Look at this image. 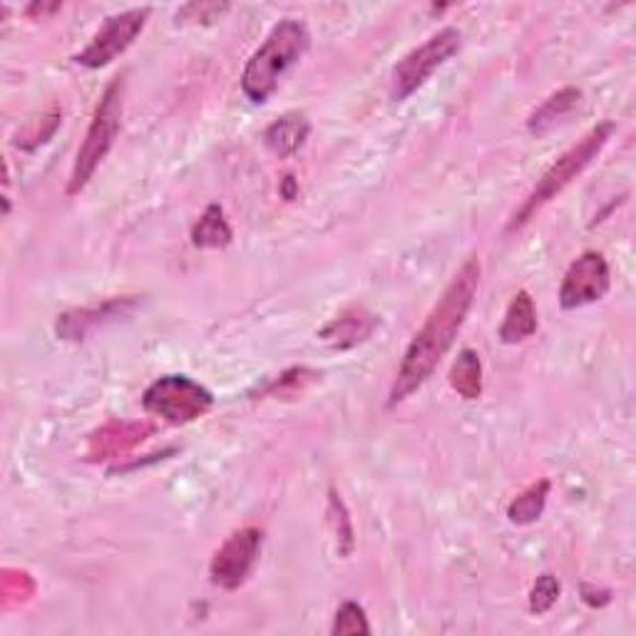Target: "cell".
<instances>
[{
	"mask_svg": "<svg viewBox=\"0 0 636 636\" xmlns=\"http://www.w3.org/2000/svg\"><path fill=\"white\" fill-rule=\"evenodd\" d=\"M481 259L467 256L465 264L453 276V281L446 286L442 297L436 301V307L430 309L426 324L420 326L410 346L405 348V356L389 395V405H398L408 395L416 393L436 371L442 356L453 348L460 328H463L467 313L473 309L477 286H481Z\"/></svg>",
	"mask_w": 636,
	"mask_h": 636,
	"instance_id": "obj_1",
	"label": "cell"
},
{
	"mask_svg": "<svg viewBox=\"0 0 636 636\" xmlns=\"http://www.w3.org/2000/svg\"><path fill=\"white\" fill-rule=\"evenodd\" d=\"M311 35L303 21L286 18L274 31L266 35V41L252 53L242 72V90L252 103L262 105L271 97V92L279 85L284 72L303 58L309 50Z\"/></svg>",
	"mask_w": 636,
	"mask_h": 636,
	"instance_id": "obj_2",
	"label": "cell"
},
{
	"mask_svg": "<svg viewBox=\"0 0 636 636\" xmlns=\"http://www.w3.org/2000/svg\"><path fill=\"white\" fill-rule=\"evenodd\" d=\"M614 130L616 127L610 119H606V123H599L575 147H569L565 154H559L555 164H552V167L542 174L540 182L534 184V189L530 192L528 199L522 201V207L514 211L510 221H507V232H518V229H522L528 221L534 219V215H537L542 207L550 205L562 189H567L569 184L597 160V154L612 140Z\"/></svg>",
	"mask_w": 636,
	"mask_h": 636,
	"instance_id": "obj_3",
	"label": "cell"
},
{
	"mask_svg": "<svg viewBox=\"0 0 636 636\" xmlns=\"http://www.w3.org/2000/svg\"><path fill=\"white\" fill-rule=\"evenodd\" d=\"M123 92H125V78H115L109 82L107 90L103 92V100L95 109V117L82 140L76 164H72V174L68 182V197H78L82 189L88 187L92 174L97 172L100 164L113 150V144L119 135V119H123Z\"/></svg>",
	"mask_w": 636,
	"mask_h": 636,
	"instance_id": "obj_4",
	"label": "cell"
},
{
	"mask_svg": "<svg viewBox=\"0 0 636 636\" xmlns=\"http://www.w3.org/2000/svg\"><path fill=\"white\" fill-rule=\"evenodd\" d=\"M142 405L150 416L167 420L172 426H184L207 416L215 405V395L189 375H162L144 391Z\"/></svg>",
	"mask_w": 636,
	"mask_h": 636,
	"instance_id": "obj_5",
	"label": "cell"
},
{
	"mask_svg": "<svg viewBox=\"0 0 636 636\" xmlns=\"http://www.w3.org/2000/svg\"><path fill=\"white\" fill-rule=\"evenodd\" d=\"M463 48V33L458 27H442L436 35L410 50L405 58L393 68L391 95L393 100H405L416 92L423 82H426L432 72L453 58V55Z\"/></svg>",
	"mask_w": 636,
	"mask_h": 636,
	"instance_id": "obj_6",
	"label": "cell"
},
{
	"mask_svg": "<svg viewBox=\"0 0 636 636\" xmlns=\"http://www.w3.org/2000/svg\"><path fill=\"white\" fill-rule=\"evenodd\" d=\"M262 545L264 532L259 528H242L229 534L224 545L211 557V585L227 589V592H234V589L242 587L262 555Z\"/></svg>",
	"mask_w": 636,
	"mask_h": 636,
	"instance_id": "obj_7",
	"label": "cell"
},
{
	"mask_svg": "<svg viewBox=\"0 0 636 636\" xmlns=\"http://www.w3.org/2000/svg\"><path fill=\"white\" fill-rule=\"evenodd\" d=\"M147 18H150V8H132V11L107 18L105 25L100 27L95 38L90 41L88 48L82 50L76 60L90 70L109 66V62L119 58V55L140 38V33L147 25Z\"/></svg>",
	"mask_w": 636,
	"mask_h": 636,
	"instance_id": "obj_8",
	"label": "cell"
},
{
	"mask_svg": "<svg viewBox=\"0 0 636 636\" xmlns=\"http://www.w3.org/2000/svg\"><path fill=\"white\" fill-rule=\"evenodd\" d=\"M612 276L610 264L599 252H585L579 259L569 266L565 281L559 286L562 309H579L587 303L602 301L610 291Z\"/></svg>",
	"mask_w": 636,
	"mask_h": 636,
	"instance_id": "obj_9",
	"label": "cell"
},
{
	"mask_svg": "<svg viewBox=\"0 0 636 636\" xmlns=\"http://www.w3.org/2000/svg\"><path fill=\"white\" fill-rule=\"evenodd\" d=\"M154 432L152 423H107L88 438V453L90 463H103V460H115L130 453L132 448L142 446V442Z\"/></svg>",
	"mask_w": 636,
	"mask_h": 636,
	"instance_id": "obj_10",
	"label": "cell"
},
{
	"mask_svg": "<svg viewBox=\"0 0 636 636\" xmlns=\"http://www.w3.org/2000/svg\"><path fill=\"white\" fill-rule=\"evenodd\" d=\"M375 326H378V319L373 316V313L356 307V309L344 311L334 321H328V324L321 328L319 338L331 348L346 351V348H354L358 344H363L366 338H371Z\"/></svg>",
	"mask_w": 636,
	"mask_h": 636,
	"instance_id": "obj_11",
	"label": "cell"
},
{
	"mask_svg": "<svg viewBox=\"0 0 636 636\" xmlns=\"http://www.w3.org/2000/svg\"><path fill=\"white\" fill-rule=\"evenodd\" d=\"M311 125L303 113H286L279 119L266 127L264 132V144L269 147V152H274L281 160H289V157L297 154L303 144L309 140Z\"/></svg>",
	"mask_w": 636,
	"mask_h": 636,
	"instance_id": "obj_12",
	"label": "cell"
},
{
	"mask_svg": "<svg viewBox=\"0 0 636 636\" xmlns=\"http://www.w3.org/2000/svg\"><path fill=\"white\" fill-rule=\"evenodd\" d=\"M125 307H130V299H113L95 309H78V311L62 313V316L58 319V336L66 340L85 338L92 328L100 326L107 319H113L115 313L123 311Z\"/></svg>",
	"mask_w": 636,
	"mask_h": 636,
	"instance_id": "obj_13",
	"label": "cell"
},
{
	"mask_svg": "<svg viewBox=\"0 0 636 636\" xmlns=\"http://www.w3.org/2000/svg\"><path fill=\"white\" fill-rule=\"evenodd\" d=\"M582 103V90L579 88H562L555 95H550L528 119V130L532 135H547L552 127L559 125L562 119L569 117Z\"/></svg>",
	"mask_w": 636,
	"mask_h": 636,
	"instance_id": "obj_14",
	"label": "cell"
},
{
	"mask_svg": "<svg viewBox=\"0 0 636 636\" xmlns=\"http://www.w3.org/2000/svg\"><path fill=\"white\" fill-rule=\"evenodd\" d=\"M534 331H537V309H534V301L528 291H518L505 311L500 340L507 346L522 344V340L530 338Z\"/></svg>",
	"mask_w": 636,
	"mask_h": 636,
	"instance_id": "obj_15",
	"label": "cell"
},
{
	"mask_svg": "<svg viewBox=\"0 0 636 636\" xmlns=\"http://www.w3.org/2000/svg\"><path fill=\"white\" fill-rule=\"evenodd\" d=\"M448 381L453 391L465 401H477L483 395V363L473 348H463L458 354L455 363L450 366Z\"/></svg>",
	"mask_w": 636,
	"mask_h": 636,
	"instance_id": "obj_16",
	"label": "cell"
},
{
	"mask_svg": "<svg viewBox=\"0 0 636 636\" xmlns=\"http://www.w3.org/2000/svg\"><path fill=\"white\" fill-rule=\"evenodd\" d=\"M192 244L197 248H224L232 244V227L224 217V209L219 205H209L205 215L192 229Z\"/></svg>",
	"mask_w": 636,
	"mask_h": 636,
	"instance_id": "obj_17",
	"label": "cell"
},
{
	"mask_svg": "<svg viewBox=\"0 0 636 636\" xmlns=\"http://www.w3.org/2000/svg\"><path fill=\"white\" fill-rule=\"evenodd\" d=\"M550 490H552V483L547 481V477H542V481L532 483L528 490H522L510 502V507H507V518H510L512 524L537 522L542 518V512H545Z\"/></svg>",
	"mask_w": 636,
	"mask_h": 636,
	"instance_id": "obj_18",
	"label": "cell"
},
{
	"mask_svg": "<svg viewBox=\"0 0 636 636\" xmlns=\"http://www.w3.org/2000/svg\"><path fill=\"white\" fill-rule=\"evenodd\" d=\"M328 522L336 534L338 555L348 557L354 550V522L351 518H348L346 505L344 500H340V495H336V490H331V497H328Z\"/></svg>",
	"mask_w": 636,
	"mask_h": 636,
	"instance_id": "obj_19",
	"label": "cell"
},
{
	"mask_svg": "<svg viewBox=\"0 0 636 636\" xmlns=\"http://www.w3.org/2000/svg\"><path fill=\"white\" fill-rule=\"evenodd\" d=\"M331 634L334 636H358V634H371V626H368V616L363 612L361 604L356 602H344L338 606L334 626H331Z\"/></svg>",
	"mask_w": 636,
	"mask_h": 636,
	"instance_id": "obj_20",
	"label": "cell"
},
{
	"mask_svg": "<svg viewBox=\"0 0 636 636\" xmlns=\"http://www.w3.org/2000/svg\"><path fill=\"white\" fill-rule=\"evenodd\" d=\"M559 589H562L559 579L555 575H550V571H545V575H540L537 582L532 585V592H530V612L537 614V616L550 612L552 606L557 604Z\"/></svg>",
	"mask_w": 636,
	"mask_h": 636,
	"instance_id": "obj_21",
	"label": "cell"
},
{
	"mask_svg": "<svg viewBox=\"0 0 636 636\" xmlns=\"http://www.w3.org/2000/svg\"><path fill=\"white\" fill-rule=\"evenodd\" d=\"M35 592V582L31 579L27 571H13V569H5V577H3V597L5 602H11L15 597L18 602H25L27 597H33Z\"/></svg>",
	"mask_w": 636,
	"mask_h": 636,
	"instance_id": "obj_22",
	"label": "cell"
},
{
	"mask_svg": "<svg viewBox=\"0 0 636 636\" xmlns=\"http://www.w3.org/2000/svg\"><path fill=\"white\" fill-rule=\"evenodd\" d=\"M229 11V3H189L177 13V21H219Z\"/></svg>",
	"mask_w": 636,
	"mask_h": 636,
	"instance_id": "obj_23",
	"label": "cell"
},
{
	"mask_svg": "<svg viewBox=\"0 0 636 636\" xmlns=\"http://www.w3.org/2000/svg\"><path fill=\"white\" fill-rule=\"evenodd\" d=\"M582 599L589 606H606V604L612 602V592H610V589H594V587L585 585L582 587Z\"/></svg>",
	"mask_w": 636,
	"mask_h": 636,
	"instance_id": "obj_24",
	"label": "cell"
},
{
	"mask_svg": "<svg viewBox=\"0 0 636 636\" xmlns=\"http://www.w3.org/2000/svg\"><path fill=\"white\" fill-rule=\"evenodd\" d=\"M62 8V3H50V5H45V3H33V5H27L25 8V13L27 15H50V13H55V11H60Z\"/></svg>",
	"mask_w": 636,
	"mask_h": 636,
	"instance_id": "obj_25",
	"label": "cell"
},
{
	"mask_svg": "<svg viewBox=\"0 0 636 636\" xmlns=\"http://www.w3.org/2000/svg\"><path fill=\"white\" fill-rule=\"evenodd\" d=\"M293 192H297V184H293V177H284V189H281L284 199H293Z\"/></svg>",
	"mask_w": 636,
	"mask_h": 636,
	"instance_id": "obj_26",
	"label": "cell"
}]
</instances>
